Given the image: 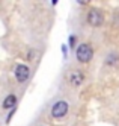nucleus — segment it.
I'll use <instances>...</instances> for the list:
<instances>
[{"label":"nucleus","mask_w":119,"mask_h":126,"mask_svg":"<svg viewBox=\"0 0 119 126\" xmlns=\"http://www.w3.org/2000/svg\"><path fill=\"white\" fill-rule=\"evenodd\" d=\"M15 103H17V97L14 94H9L3 100V108H5V110H11V108L15 106Z\"/></svg>","instance_id":"nucleus-6"},{"label":"nucleus","mask_w":119,"mask_h":126,"mask_svg":"<svg viewBox=\"0 0 119 126\" xmlns=\"http://www.w3.org/2000/svg\"><path fill=\"white\" fill-rule=\"evenodd\" d=\"M83 80H85V75L81 73V71H72L71 73V76H69V82L74 85V87H78V85H81L83 84Z\"/></svg>","instance_id":"nucleus-5"},{"label":"nucleus","mask_w":119,"mask_h":126,"mask_svg":"<svg viewBox=\"0 0 119 126\" xmlns=\"http://www.w3.org/2000/svg\"><path fill=\"white\" fill-rule=\"evenodd\" d=\"M92 58H94V50L89 44L83 43L77 47V59L80 62H89Z\"/></svg>","instance_id":"nucleus-1"},{"label":"nucleus","mask_w":119,"mask_h":126,"mask_svg":"<svg viewBox=\"0 0 119 126\" xmlns=\"http://www.w3.org/2000/svg\"><path fill=\"white\" fill-rule=\"evenodd\" d=\"M62 52H63V56L66 58V47L65 46H62Z\"/></svg>","instance_id":"nucleus-9"},{"label":"nucleus","mask_w":119,"mask_h":126,"mask_svg":"<svg viewBox=\"0 0 119 126\" xmlns=\"http://www.w3.org/2000/svg\"><path fill=\"white\" fill-rule=\"evenodd\" d=\"M51 2H53V5H56V3L59 2V0H51Z\"/></svg>","instance_id":"nucleus-10"},{"label":"nucleus","mask_w":119,"mask_h":126,"mask_svg":"<svg viewBox=\"0 0 119 126\" xmlns=\"http://www.w3.org/2000/svg\"><path fill=\"white\" fill-rule=\"evenodd\" d=\"M68 112V103L65 100H59L54 103V106L51 108V115L56 119H62L63 115H66Z\"/></svg>","instance_id":"nucleus-3"},{"label":"nucleus","mask_w":119,"mask_h":126,"mask_svg":"<svg viewBox=\"0 0 119 126\" xmlns=\"http://www.w3.org/2000/svg\"><path fill=\"white\" fill-rule=\"evenodd\" d=\"M87 23L90 26H94V28L101 26L104 23V15H103V12L98 11V9H90L89 14H87Z\"/></svg>","instance_id":"nucleus-2"},{"label":"nucleus","mask_w":119,"mask_h":126,"mask_svg":"<svg viewBox=\"0 0 119 126\" xmlns=\"http://www.w3.org/2000/svg\"><path fill=\"white\" fill-rule=\"evenodd\" d=\"M76 43H77V38H76V35H69V47H72V49H74Z\"/></svg>","instance_id":"nucleus-7"},{"label":"nucleus","mask_w":119,"mask_h":126,"mask_svg":"<svg viewBox=\"0 0 119 126\" xmlns=\"http://www.w3.org/2000/svg\"><path fill=\"white\" fill-rule=\"evenodd\" d=\"M29 75H30V70L27 65L24 64H18L15 67V78L18 82H26L27 79H29Z\"/></svg>","instance_id":"nucleus-4"},{"label":"nucleus","mask_w":119,"mask_h":126,"mask_svg":"<svg viewBox=\"0 0 119 126\" xmlns=\"http://www.w3.org/2000/svg\"><path fill=\"white\" fill-rule=\"evenodd\" d=\"M77 2H78L80 5H87V3L90 2V0H77Z\"/></svg>","instance_id":"nucleus-8"}]
</instances>
